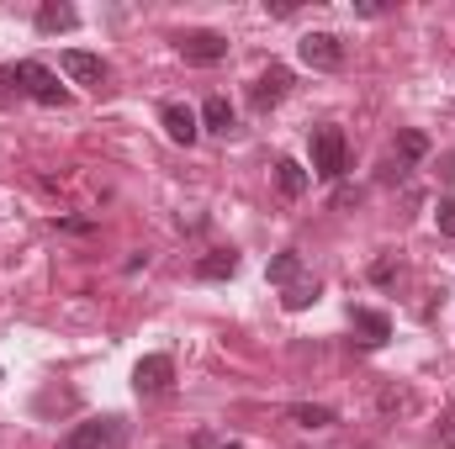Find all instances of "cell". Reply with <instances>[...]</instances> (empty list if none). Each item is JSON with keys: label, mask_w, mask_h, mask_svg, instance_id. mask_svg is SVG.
Listing matches in <instances>:
<instances>
[{"label": "cell", "mask_w": 455, "mask_h": 449, "mask_svg": "<svg viewBox=\"0 0 455 449\" xmlns=\"http://www.w3.org/2000/svg\"><path fill=\"white\" fill-rule=\"evenodd\" d=\"M202 127H207V132H228V127H233V106H228L223 96H207V106H202Z\"/></svg>", "instance_id": "5bb4252c"}, {"label": "cell", "mask_w": 455, "mask_h": 449, "mask_svg": "<svg viewBox=\"0 0 455 449\" xmlns=\"http://www.w3.org/2000/svg\"><path fill=\"white\" fill-rule=\"evenodd\" d=\"M392 275H397V264H392V259H376V264H371V280H381V286H387Z\"/></svg>", "instance_id": "603a6c76"}, {"label": "cell", "mask_w": 455, "mask_h": 449, "mask_svg": "<svg viewBox=\"0 0 455 449\" xmlns=\"http://www.w3.org/2000/svg\"><path fill=\"white\" fill-rule=\"evenodd\" d=\"M175 48H180V59H186V64H202V69L228 59V37H223V32H207V27H202V32H180V37H175Z\"/></svg>", "instance_id": "7a4b0ae2"}, {"label": "cell", "mask_w": 455, "mask_h": 449, "mask_svg": "<svg viewBox=\"0 0 455 449\" xmlns=\"http://www.w3.org/2000/svg\"><path fill=\"white\" fill-rule=\"evenodd\" d=\"M344 159H349L344 132H339V127H318V132H313V169H318L323 180H339V175H344Z\"/></svg>", "instance_id": "6da1fadb"}, {"label": "cell", "mask_w": 455, "mask_h": 449, "mask_svg": "<svg viewBox=\"0 0 455 449\" xmlns=\"http://www.w3.org/2000/svg\"><path fill=\"white\" fill-rule=\"evenodd\" d=\"M349 323H355V334L365 338V343H387V338H392V323H387V312L355 307V312H349Z\"/></svg>", "instance_id": "9c48e42d"}, {"label": "cell", "mask_w": 455, "mask_h": 449, "mask_svg": "<svg viewBox=\"0 0 455 449\" xmlns=\"http://www.w3.org/2000/svg\"><path fill=\"white\" fill-rule=\"evenodd\" d=\"M75 21H80L75 5H53V0H48V5L37 11V32H69Z\"/></svg>", "instance_id": "7c38bea8"}, {"label": "cell", "mask_w": 455, "mask_h": 449, "mask_svg": "<svg viewBox=\"0 0 455 449\" xmlns=\"http://www.w3.org/2000/svg\"><path fill=\"white\" fill-rule=\"evenodd\" d=\"M286 85H291V75H286L281 64H270V69H265V75L249 85V101H254V112H270V106L286 96Z\"/></svg>", "instance_id": "8992f818"}, {"label": "cell", "mask_w": 455, "mask_h": 449, "mask_svg": "<svg viewBox=\"0 0 455 449\" xmlns=\"http://www.w3.org/2000/svg\"><path fill=\"white\" fill-rule=\"evenodd\" d=\"M159 122H164L170 143H186V148H191V143H196V132H202V127H196V112H191V106H180V101H170V106L159 112Z\"/></svg>", "instance_id": "ba28073f"}, {"label": "cell", "mask_w": 455, "mask_h": 449, "mask_svg": "<svg viewBox=\"0 0 455 449\" xmlns=\"http://www.w3.org/2000/svg\"><path fill=\"white\" fill-rule=\"evenodd\" d=\"M275 185H281L286 201H297V196L307 191V169H302L297 159H281V164H275Z\"/></svg>", "instance_id": "8fae6325"}, {"label": "cell", "mask_w": 455, "mask_h": 449, "mask_svg": "<svg viewBox=\"0 0 455 449\" xmlns=\"http://www.w3.org/2000/svg\"><path fill=\"white\" fill-rule=\"evenodd\" d=\"M440 175H445V180H455V154H445V164H440Z\"/></svg>", "instance_id": "cb8c5ba5"}, {"label": "cell", "mask_w": 455, "mask_h": 449, "mask_svg": "<svg viewBox=\"0 0 455 449\" xmlns=\"http://www.w3.org/2000/svg\"><path fill=\"white\" fill-rule=\"evenodd\" d=\"M313 296H318V280H313V275H302V280H291V286H286V296H281V302H286V312H302Z\"/></svg>", "instance_id": "ac0fdd59"}, {"label": "cell", "mask_w": 455, "mask_h": 449, "mask_svg": "<svg viewBox=\"0 0 455 449\" xmlns=\"http://www.w3.org/2000/svg\"><path fill=\"white\" fill-rule=\"evenodd\" d=\"M233 270H238V254H233V248H212V254L196 259V275H202V280H228Z\"/></svg>", "instance_id": "30bf717a"}, {"label": "cell", "mask_w": 455, "mask_h": 449, "mask_svg": "<svg viewBox=\"0 0 455 449\" xmlns=\"http://www.w3.org/2000/svg\"><path fill=\"white\" fill-rule=\"evenodd\" d=\"M397 159H403V164L429 159V138H424V132H413V127H408V132H397Z\"/></svg>", "instance_id": "9a60e30c"}, {"label": "cell", "mask_w": 455, "mask_h": 449, "mask_svg": "<svg viewBox=\"0 0 455 449\" xmlns=\"http://www.w3.org/2000/svg\"><path fill=\"white\" fill-rule=\"evenodd\" d=\"M435 223H440V232H445V238H455V201H440Z\"/></svg>", "instance_id": "44dd1931"}, {"label": "cell", "mask_w": 455, "mask_h": 449, "mask_svg": "<svg viewBox=\"0 0 455 449\" xmlns=\"http://www.w3.org/2000/svg\"><path fill=\"white\" fill-rule=\"evenodd\" d=\"M440 445L455 449V407H445V418H440Z\"/></svg>", "instance_id": "7402d4cb"}, {"label": "cell", "mask_w": 455, "mask_h": 449, "mask_svg": "<svg viewBox=\"0 0 455 449\" xmlns=\"http://www.w3.org/2000/svg\"><path fill=\"white\" fill-rule=\"evenodd\" d=\"M170 381H175V359H170V354H148V359H138V370H132V386H138L143 397L170 391Z\"/></svg>", "instance_id": "277c9868"}, {"label": "cell", "mask_w": 455, "mask_h": 449, "mask_svg": "<svg viewBox=\"0 0 455 449\" xmlns=\"http://www.w3.org/2000/svg\"><path fill=\"white\" fill-rule=\"evenodd\" d=\"M101 423H80V429H69L64 439H59V449H101Z\"/></svg>", "instance_id": "2e32d148"}, {"label": "cell", "mask_w": 455, "mask_h": 449, "mask_svg": "<svg viewBox=\"0 0 455 449\" xmlns=\"http://www.w3.org/2000/svg\"><path fill=\"white\" fill-rule=\"evenodd\" d=\"M381 407H387V413H397V407H413V397H408V391H397V386H387V391H381Z\"/></svg>", "instance_id": "d6986e66"}, {"label": "cell", "mask_w": 455, "mask_h": 449, "mask_svg": "<svg viewBox=\"0 0 455 449\" xmlns=\"http://www.w3.org/2000/svg\"><path fill=\"white\" fill-rule=\"evenodd\" d=\"M270 280H275V286H291V280H302V259H297L291 248H286V254H275V259H270Z\"/></svg>", "instance_id": "e0dca14e"}, {"label": "cell", "mask_w": 455, "mask_h": 449, "mask_svg": "<svg viewBox=\"0 0 455 449\" xmlns=\"http://www.w3.org/2000/svg\"><path fill=\"white\" fill-rule=\"evenodd\" d=\"M291 423H302V429H329V423H334V407H323V402H297V407H291Z\"/></svg>", "instance_id": "4fadbf2b"}, {"label": "cell", "mask_w": 455, "mask_h": 449, "mask_svg": "<svg viewBox=\"0 0 455 449\" xmlns=\"http://www.w3.org/2000/svg\"><path fill=\"white\" fill-rule=\"evenodd\" d=\"M16 75H21V91H27L32 101H43V106H69V91L59 85L53 69H43V64H16Z\"/></svg>", "instance_id": "3957f363"}, {"label": "cell", "mask_w": 455, "mask_h": 449, "mask_svg": "<svg viewBox=\"0 0 455 449\" xmlns=\"http://www.w3.org/2000/svg\"><path fill=\"white\" fill-rule=\"evenodd\" d=\"M302 64H307V69H339L344 43L334 32H307V37H302Z\"/></svg>", "instance_id": "5b68a950"}, {"label": "cell", "mask_w": 455, "mask_h": 449, "mask_svg": "<svg viewBox=\"0 0 455 449\" xmlns=\"http://www.w3.org/2000/svg\"><path fill=\"white\" fill-rule=\"evenodd\" d=\"M64 75H69L75 85H101V80H107V64H101L96 53H85V48H69V53H64Z\"/></svg>", "instance_id": "52a82bcc"}, {"label": "cell", "mask_w": 455, "mask_h": 449, "mask_svg": "<svg viewBox=\"0 0 455 449\" xmlns=\"http://www.w3.org/2000/svg\"><path fill=\"white\" fill-rule=\"evenodd\" d=\"M16 91H21V75H16V69H0V106H5Z\"/></svg>", "instance_id": "ffe728a7"}]
</instances>
